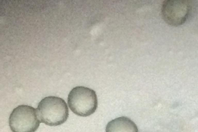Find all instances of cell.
<instances>
[{
	"label": "cell",
	"instance_id": "5b68a950",
	"mask_svg": "<svg viewBox=\"0 0 198 132\" xmlns=\"http://www.w3.org/2000/svg\"><path fill=\"white\" fill-rule=\"evenodd\" d=\"M106 132H138L134 122L125 116L120 117L110 121L107 124Z\"/></svg>",
	"mask_w": 198,
	"mask_h": 132
},
{
	"label": "cell",
	"instance_id": "277c9868",
	"mask_svg": "<svg viewBox=\"0 0 198 132\" xmlns=\"http://www.w3.org/2000/svg\"><path fill=\"white\" fill-rule=\"evenodd\" d=\"M40 122L36 109L26 105L14 108L9 118V126L12 132H35Z\"/></svg>",
	"mask_w": 198,
	"mask_h": 132
},
{
	"label": "cell",
	"instance_id": "3957f363",
	"mask_svg": "<svg viewBox=\"0 0 198 132\" xmlns=\"http://www.w3.org/2000/svg\"><path fill=\"white\" fill-rule=\"evenodd\" d=\"M194 5L189 0H166L162 3L161 14L164 21L173 27L185 23L191 17Z\"/></svg>",
	"mask_w": 198,
	"mask_h": 132
},
{
	"label": "cell",
	"instance_id": "6da1fadb",
	"mask_svg": "<svg viewBox=\"0 0 198 132\" xmlns=\"http://www.w3.org/2000/svg\"><path fill=\"white\" fill-rule=\"evenodd\" d=\"M41 122L50 126H56L64 123L69 115L67 104L63 99L50 96L39 103L36 109Z\"/></svg>",
	"mask_w": 198,
	"mask_h": 132
},
{
	"label": "cell",
	"instance_id": "7a4b0ae2",
	"mask_svg": "<svg viewBox=\"0 0 198 132\" xmlns=\"http://www.w3.org/2000/svg\"><path fill=\"white\" fill-rule=\"evenodd\" d=\"M69 106L74 114L86 117L93 114L98 106L97 95L93 90L83 86H77L70 92L68 98Z\"/></svg>",
	"mask_w": 198,
	"mask_h": 132
}]
</instances>
